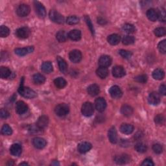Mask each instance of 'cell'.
I'll return each mask as SVG.
<instances>
[{
	"label": "cell",
	"instance_id": "1",
	"mask_svg": "<svg viewBox=\"0 0 166 166\" xmlns=\"http://www.w3.org/2000/svg\"><path fill=\"white\" fill-rule=\"evenodd\" d=\"M18 92L21 95H22L23 97H24V98H27V99L34 98H35L37 95L36 92L34 90H33L30 89L28 87L24 86V84L22 82H21L20 86L18 88Z\"/></svg>",
	"mask_w": 166,
	"mask_h": 166
},
{
	"label": "cell",
	"instance_id": "2",
	"mask_svg": "<svg viewBox=\"0 0 166 166\" xmlns=\"http://www.w3.org/2000/svg\"><path fill=\"white\" fill-rule=\"evenodd\" d=\"M49 16L51 21L53 22L62 24H64V18L62 16L61 14H60L59 12L55 11V10H51L49 13Z\"/></svg>",
	"mask_w": 166,
	"mask_h": 166
},
{
	"label": "cell",
	"instance_id": "3",
	"mask_svg": "<svg viewBox=\"0 0 166 166\" xmlns=\"http://www.w3.org/2000/svg\"><path fill=\"white\" fill-rule=\"evenodd\" d=\"M81 112L85 116L90 117L92 116L94 112V107L93 104L90 102L85 103L82 106Z\"/></svg>",
	"mask_w": 166,
	"mask_h": 166
},
{
	"label": "cell",
	"instance_id": "4",
	"mask_svg": "<svg viewBox=\"0 0 166 166\" xmlns=\"http://www.w3.org/2000/svg\"><path fill=\"white\" fill-rule=\"evenodd\" d=\"M69 111H70V108L68 105L65 103H61L58 105L55 109V114L60 117H63L66 116Z\"/></svg>",
	"mask_w": 166,
	"mask_h": 166
},
{
	"label": "cell",
	"instance_id": "5",
	"mask_svg": "<svg viewBox=\"0 0 166 166\" xmlns=\"http://www.w3.org/2000/svg\"><path fill=\"white\" fill-rule=\"evenodd\" d=\"M30 7L27 4L20 5L16 9L17 15L20 17L27 16L30 13Z\"/></svg>",
	"mask_w": 166,
	"mask_h": 166
},
{
	"label": "cell",
	"instance_id": "6",
	"mask_svg": "<svg viewBox=\"0 0 166 166\" xmlns=\"http://www.w3.org/2000/svg\"><path fill=\"white\" fill-rule=\"evenodd\" d=\"M34 6L38 16L40 18H44L46 16V11L44 5L39 2H34Z\"/></svg>",
	"mask_w": 166,
	"mask_h": 166
},
{
	"label": "cell",
	"instance_id": "7",
	"mask_svg": "<svg viewBox=\"0 0 166 166\" xmlns=\"http://www.w3.org/2000/svg\"><path fill=\"white\" fill-rule=\"evenodd\" d=\"M69 58L73 63H78L82 59V53L77 50H72L69 54Z\"/></svg>",
	"mask_w": 166,
	"mask_h": 166
},
{
	"label": "cell",
	"instance_id": "8",
	"mask_svg": "<svg viewBox=\"0 0 166 166\" xmlns=\"http://www.w3.org/2000/svg\"><path fill=\"white\" fill-rule=\"evenodd\" d=\"M112 75L116 78H121L125 75V70L121 66H116L112 68Z\"/></svg>",
	"mask_w": 166,
	"mask_h": 166
},
{
	"label": "cell",
	"instance_id": "9",
	"mask_svg": "<svg viewBox=\"0 0 166 166\" xmlns=\"http://www.w3.org/2000/svg\"><path fill=\"white\" fill-rule=\"evenodd\" d=\"M95 108L98 112H103L106 109L107 102L105 99L103 98H99L95 101Z\"/></svg>",
	"mask_w": 166,
	"mask_h": 166
},
{
	"label": "cell",
	"instance_id": "10",
	"mask_svg": "<svg viewBox=\"0 0 166 166\" xmlns=\"http://www.w3.org/2000/svg\"><path fill=\"white\" fill-rule=\"evenodd\" d=\"M16 34L18 38L25 39L29 37L30 34V30L28 27H21V28H19L16 30Z\"/></svg>",
	"mask_w": 166,
	"mask_h": 166
},
{
	"label": "cell",
	"instance_id": "11",
	"mask_svg": "<svg viewBox=\"0 0 166 166\" xmlns=\"http://www.w3.org/2000/svg\"><path fill=\"white\" fill-rule=\"evenodd\" d=\"M160 96L156 92H152L148 97V101L152 105H158L160 103Z\"/></svg>",
	"mask_w": 166,
	"mask_h": 166
},
{
	"label": "cell",
	"instance_id": "12",
	"mask_svg": "<svg viewBox=\"0 0 166 166\" xmlns=\"http://www.w3.org/2000/svg\"><path fill=\"white\" fill-rule=\"evenodd\" d=\"M48 123H49L48 117H47L46 116H42L39 117L37 122V127L39 129L42 130L47 127Z\"/></svg>",
	"mask_w": 166,
	"mask_h": 166
},
{
	"label": "cell",
	"instance_id": "13",
	"mask_svg": "<svg viewBox=\"0 0 166 166\" xmlns=\"http://www.w3.org/2000/svg\"><path fill=\"white\" fill-rule=\"evenodd\" d=\"M109 93L114 99H119L122 96V91L119 86L116 85L112 86L110 88Z\"/></svg>",
	"mask_w": 166,
	"mask_h": 166
},
{
	"label": "cell",
	"instance_id": "14",
	"mask_svg": "<svg viewBox=\"0 0 166 166\" xmlns=\"http://www.w3.org/2000/svg\"><path fill=\"white\" fill-rule=\"evenodd\" d=\"M34 51V47L33 46H29L24 48H17L15 50V53L18 56H25V55L31 53Z\"/></svg>",
	"mask_w": 166,
	"mask_h": 166
},
{
	"label": "cell",
	"instance_id": "15",
	"mask_svg": "<svg viewBox=\"0 0 166 166\" xmlns=\"http://www.w3.org/2000/svg\"><path fill=\"white\" fill-rule=\"evenodd\" d=\"M27 110L28 107L26 105V103L22 101H19L16 104V111L18 114H25Z\"/></svg>",
	"mask_w": 166,
	"mask_h": 166
},
{
	"label": "cell",
	"instance_id": "16",
	"mask_svg": "<svg viewBox=\"0 0 166 166\" xmlns=\"http://www.w3.org/2000/svg\"><path fill=\"white\" fill-rule=\"evenodd\" d=\"M112 64V59L108 55H103L99 59V65L100 67L107 68Z\"/></svg>",
	"mask_w": 166,
	"mask_h": 166
},
{
	"label": "cell",
	"instance_id": "17",
	"mask_svg": "<svg viewBox=\"0 0 166 166\" xmlns=\"http://www.w3.org/2000/svg\"><path fill=\"white\" fill-rule=\"evenodd\" d=\"M33 144L37 149H42L46 147V141L44 139V138L37 137V138H34L33 139Z\"/></svg>",
	"mask_w": 166,
	"mask_h": 166
},
{
	"label": "cell",
	"instance_id": "18",
	"mask_svg": "<svg viewBox=\"0 0 166 166\" xmlns=\"http://www.w3.org/2000/svg\"><path fill=\"white\" fill-rule=\"evenodd\" d=\"M78 151L81 153H86L92 149V144L89 142H81L78 145Z\"/></svg>",
	"mask_w": 166,
	"mask_h": 166
},
{
	"label": "cell",
	"instance_id": "19",
	"mask_svg": "<svg viewBox=\"0 0 166 166\" xmlns=\"http://www.w3.org/2000/svg\"><path fill=\"white\" fill-rule=\"evenodd\" d=\"M22 152V146L20 144L15 143L11 145L10 147V153L12 155L15 156H19Z\"/></svg>",
	"mask_w": 166,
	"mask_h": 166
},
{
	"label": "cell",
	"instance_id": "20",
	"mask_svg": "<svg viewBox=\"0 0 166 166\" xmlns=\"http://www.w3.org/2000/svg\"><path fill=\"white\" fill-rule=\"evenodd\" d=\"M108 137L109 141L112 143H116L117 142L118 138H117V131L115 127H113L109 129L108 133Z\"/></svg>",
	"mask_w": 166,
	"mask_h": 166
},
{
	"label": "cell",
	"instance_id": "21",
	"mask_svg": "<svg viewBox=\"0 0 166 166\" xmlns=\"http://www.w3.org/2000/svg\"><path fill=\"white\" fill-rule=\"evenodd\" d=\"M130 159L129 155L126 154L117 156L115 158V162L117 164H125L130 162Z\"/></svg>",
	"mask_w": 166,
	"mask_h": 166
},
{
	"label": "cell",
	"instance_id": "22",
	"mask_svg": "<svg viewBox=\"0 0 166 166\" xmlns=\"http://www.w3.org/2000/svg\"><path fill=\"white\" fill-rule=\"evenodd\" d=\"M120 131L124 134H130L134 131V127L130 124L123 123L120 127Z\"/></svg>",
	"mask_w": 166,
	"mask_h": 166
},
{
	"label": "cell",
	"instance_id": "23",
	"mask_svg": "<svg viewBox=\"0 0 166 166\" xmlns=\"http://www.w3.org/2000/svg\"><path fill=\"white\" fill-rule=\"evenodd\" d=\"M87 92L89 95L91 96H96L98 95L100 92V89L99 86L95 84H93L90 85L87 88Z\"/></svg>",
	"mask_w": 166,
	"mask_h": 166
},
{
	"label": "cell",
	"instance_id": "24",
	"mask_svg": "<svg viewBox=\"0 0 166 166\" xmlns=\"http://www.w3.org/2000/svg\"><path fill=\"white\" fill-rule=\"evenodd\" d=\"M107 40H108V42L110 44H111L112 46H116L120 43V42L121 40V38L118 34H110V36L108 37Z\"/></svg>",
	"mask_w": 166,
	"mask_h": 166
},
{
	"label": "cell",
	"instance_id": "25",
	"mask_svg": "<svg viewBox=\"0 0 166 166\" xmlns=\"http://www.w3.org/2000/svg\"><path fill=\"white\" fill-rule=\"evenodd\" d=\"M57 60L60 72L63 73H66L68 71V64L66 62L60 57H58L57 58Z\"/></svg>",
	"mask_w": 166,
	"mask_h": 166
},
{
	"label": "cell",
	"instance_id": "26",
	"mask_svg": "<svg viewBox=\"0 0 166 166\" xmlns=\"http://www.w3.org/2000/svg\"><path fill=\"white\" fill-rule=\"evenodd\" d=\"M68 38L73 41H78L81 38V32L77 29L72 30L68 33Z\"/></svg>",
	"mask_w": 166,
	"mask_h": 166
},
{
	"label": "cell",
	"instance_id": "27",
	"mask_svg": "<svg viewBox=\"0 0 166 166\" xmlns=\"http://www.w3.org/2000/svg\"><path fill=\"white\" fill-rule=\"evenodd\" d=\"M133 108L128 105H124L121 108V114L126 117H130L133 114Z\"/></svg>",
	"mask_w": 166,
	"mask_h": 166
},
{
	"label": "cell",
	"instance_id": "28",
	"mask_svg": "<svg viewBox=\"0 0 166 166\" xmlns=\"http://www.w3.org/2000/svg\"><path fill=\"white\" fill-rule=\"evenodd\" d=\"M147 17L152 22H155L158 20V12L155 9H150L147 11Z\"/></svg>",
	"mask_w": 166,
	"mask_h": 166
},
{
	"label": "cell",
	"instance_id": "29",
	"mask_svg": "<svg viewBox=\"0 0 166 166\" xmlns=\"http://www.w3.org/2000/svg\"><path fill=\"white\" fill-rule=\"evenodd\" d=\"M96 74L101 79H105L108 75V70L107 68L99 67L96 71Z\"/></svg>",
	"mask_w": 166,
	"mask_h": 166
},
{
	"label": "cell",
	"instance_id": "30",
	"mask_svg": "<svg viewBox=\"0 0 166 166\" xmlns=\"http://www.w3.org/2000/svg\"><path fill=\"white\" fill-rule=\"evenodd\" d=\"M165 73L162 69L157 68L153 72V77L156 80H162L164 78Z\"/></svg>",
	"mask_w": 166,
	"mask_h": 166
},
{
	"label": "cell",
	"instance_id": "31",
	"mask_svg": "<svg viewBox=\"0 0 166 166\" xmlns=\"http://www.w3.org/2000/svg\"><path fill=\"white\" fill-rule=\"evenodd\" d=\"M33 82L37 85H42L44 84L46 81V78L44 75L40 73H37L33 75Z\"/></svg>",
	"mask_w": 166,
	"mask_h": 166
},
{
	"label": "cell",
	"instance_id": "32",
	"mask_svg": "<svg viewBox=\"0 0 166 166\" xmlns=\"http://www.w3.org/2000/svg\"><path fill=\"white\" fill-rule=\"evenodd\" d=\"M41 70L46 73H50L53 71V65L50 62H44L41 66Z\"/></svg>",
	"mask_w": 166,
	"mask_h": 166
},
{
	"label": "cell",
	"instance_id": "33",
	"mask_svg": "<svg viewBox=\"0 0 166 166\" xmlns=\"http://www.w3.org/2000/svg\"><path fill=\"white\" fill-rule=\"evenodd\" d=\"M68 38V34L64 31H60L56 34V38L59 42H65Z\"/></svg>",
	"mask_w": 166,
	"mask_h": 166
},
{
	"label": "cell",
	"instance_id": "34",
	"mask_svg": "<svg viewBox=\"0 0 166 166\" xmlns=\"http://www.w3.org/2000/svg\"><path fill=\"white\" fill-rule=\"evenodd\" d=\"M54 84L58 88L62 89L64 88L66 86L67 82L62 77H58L54 80Z\"/></svg>",
	"mask_w": 166,
	"mask_h": 166
},
{
	"label": "cell",
	"instance_id": "35",
	"mask_svg": "<svg viewBox=\"0 0 166 166\" xmlns=\"http://www.w3.org/2000/svg\"><path fill=\"white\" fill-rule=\"evenodd\" d=\"M11 74V72L8 68L2 66L0 68V77L2 79H7L9 77Z\"/></svg>",
	"mask_w": 166,
	"mask_h": 166
},
{
	"label": "cell",
	"instance_id": "36",
	"mask_svg": "<svg viewBox=\"0 0 166 166\" xmlns=\"http://www.w3.org/2000/svg\"><path fill=\"white\" fill-rule=\"evenodd\" d=\"M134 149L137 152H138V153H145V152L147 151V145H145V143H143L142 142H139V143H137L135 145Z\"/></svg>",
	"mask_w": 166,
	"mask_h": 166
},
{
	"label": "cell",
	"instance_id": "37",
	"mask_svg": "<svg viewBox=\"0 0 166 166\" xmlns=\"http://www.w3.org/2000/svg\"><path fill=\"white\" fill-rule=\"evenodd\" d=\"M12 133L11 127L7 124H5L2 128V134L5 136H10Z\"/></svg>",
	"mask_w": 166,
	"mask_h": 166
},
{
	"label": "cell",
	"instance_id": "38",
	"mask_svg": "<svg viewBox=\"0 0 166 166\" xmlns=\"http://www.w3.org/2000/svg\"><path fill=\"white\" fill-rule=\"evenodd\" d=\"M10 34V29L7 26L2 25L0 27V36L2 38L7 37Z\"/></svg>",
	"mask_w": 166,
	"mask_h": 166
},
{
	"label": "cell",
	"instance_id": "39",
	"mask_svg": "<svg viewBox=\"0 0 166 166\" xmlns=\"http://www.w3.org/2000/svg\"><path fill=\"white\" fill-rule=\"evenodd\" d=\"M135 38L133 36H125L122 40V42L124 45H131L134 43Z\"/></svg>",
	"mask_w": 166,
	"mask_h": 166
},
{
	"label": "cell",
	"instance_id": "40",
	"mask_svg": "<svg viewBox=\"0 0 166 166\" xmlns=\"http://www.w3.org/2000/svg\"><path fill=\"white\" fill-rule=\"evenodd\" d=\"M123 30L129 34L133 33L135 31V27L133 25L130 24H126L123 26Z\"/></svg>",
	"mask_w": 166,
	"mask_h": 166
},
{
	"label": "cell",
	"instance_id": "41",
	"mask_svg": "<svg viewBox=\"0 0 166 166\" xmlns=\"http://www.w3.org/2000/svg\"><path fill=\"white\" fill-rule=\"evenodd\" d=\"M157 12H158V19L160 20L162 22H165L166 19V14L165 9L161 8L157 10Z\"/></svg>",
	"mask_w": 166,
	"mask_h": 166
},
{
	"label": "cell",
	"instance_id": "42",
	"mask_svg": "<svg viewBox=\"0 0 166 166\" xmlns=\"http://www.w3.org/2000/svg\"><path fill=\"white\" fill-rule=\"evenodd\" d=\"M79 22V18L75 16H69L66 20V23L69 25H75Z\"/></svg>",
	"mask_w": 166,
	"mask_h": 166
},
{
	"label": "cell",
	"instance_id": "43",
	"mask_svg": "<svg viewBox=\"0 0 166 166\" xmlns=\"http://www.w3.org/2000/svg\"><path fill=\"white\" fill-rule=\"evenodd\" d=\"M154 33L155 35L158 37H161L166 34V30L164 27H158V28L155 29L154 31Z\"/></svg>",
	"mask_w": 166,
	"mask_h": 166
},
{
	"label": "cell",
	"instance_id": "44",
	"mask_svg": "<svg viewBox=\"0 0 166 166\" xmlns=\"http://www.w3.org/2000/svg\"><path fill=\"white\" fill-rule=\"evenodd\" d=\"M158 49L160 51V53L165 54L166 52V40H163L162 41L160 42L158 45Z\"/></svg>",
	"mask_w": 166,
	"mask_h": 166
},
{
	"label": "cell",
	"instance_id": "45",
	"mask_svg": "<svg viewBox=\"0 0 166 166\" xmlns=\"http://www.w3.org/2000/svg\"><path fill=\"white\" fill-rule=\"evenodd\" d=\"M119 54L121 55V56L126 59H130L131 57H132V53L130 51H127V50H121L120 51H119Z\"/></svg>",
	"mask_w": 166,
	"mask_h": 166
},
{
	"label": "cell",
	"instance_id": "46",
	"mask_svg": "<svg viewBox=\"0 0 166 166\" xmlns=\"http://www.w3.org/2000/svg\"><path fill=\"white\" fill-rule=\"evenodd\" d=\"M153 150L156 154H160L162 153V151H163V147H162V145L160 144L156 143V144L153 145Z\"/></svg>",
	"mask_w": 166,
	"mask_h": 166
},
{
	"label": "cell",
	"instance_id": "47",
	"mask_svg": "<svg viewBox=\"0 0 166 166\" xmlns=\"http://www.w3.org/2000/svg\"><path fill=\"white\" fill-rule=\"evenodd\" d=\"M155 122L158 125H161L164 123V117L162 114H158L155 117Z\"/></svg>",
	"mask_w": 166,
	"mask_h": 166
},
{
	"label": "cell",
	"instance_id": "48",
	"mask_svg": "<svg viewBox=\"0 0 166 166\" xmlns=\"http://www.w3.org/2000/svg\"><path fill=\"white\" fill-rule=\"evenodd\" d=\"M135 81L138 82H141V83H145L147 81V76L146 75H138L137 77L134 78Z\"/></svg>",
	"mask_w": 166,
	"mask_h": 166
},
{
	"label": "cell",
	"instance_id": "49",
	"mask_svg": "<svg viewBox=\"0 0 166 166\" xmlns=\"http://www.w3.org/2000/svg\"><path fill=\"white\" fill-rule=\"evenodd\" d=\"M85 21H86V22L88 25V26L89 27V28L90 29L91 32L92 33V34H94V26L92 25V23L91 22V20L90 19V18L88 16H85Z\"/></svg>",
	"mask_w": 166,
	"mask_h": 166
},
{
	"label": "cell",
	"instance_id": "50",
	"mask_svg": "<svg viewBox=\"0 0 166 166\" xmlns=\"http://www.w3.org/2000/svg\"><path fill=\"white\" fill-rule=\"evenodd\" d=\"M0 116H1V117L3 119H6L7 118V117H9L10 114L9 112L7 111V110L2 108L1 110V111H0Z\"/></svg>",
	"mask_w": 166,
	"mask_h": 166
},
{
	"label": "cell",
	"instance_id": "51",
	"mask_svg": "<svg viewBox=\"0 0 166 166\" xmlns=\"http://www.w3.org/2000/svg\"><path fill=\"white\" fill-rule=\"evenodd\" d=\"M142 165H148V166H153L154 163L152 161L151 159L150 158H147L143 162L142 164Z\"/></svg>",
	"mask_w": 166,
	"mask_h": 166
},
{
	"label": "cell",
	"instance_id": "52",
	"mask_svg": "<svg viewBox=\"0 0 166 166\" xmlns=\"http://www.w3.org/2000/svg\"><path fill=\"white\" fill-rule=\"evenodd\" d=\"M159 92L160 93L163 95H165L166 94V86L164 85H162L160 86V89H159Z\"/></svg>",
	"mask_w": 166,
	"mask_h": 166
},
{
	"label": "cell",
	"instance_id": "53",
	"mask_svg": "<svg viewBox=\"0 0 166 166\" xmlns=\"http://www.w3.org/2000/svg\"><path fill=\"white\" fill-rule=\"evenodd\" d=\"M28 165V164L26 163V162H23V163H21V164H20V165Z\"/></svg>",
	"mask_w": 166,
	"mask_h": 166
}]
</instances>
